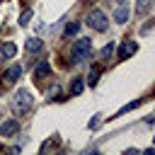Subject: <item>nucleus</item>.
Wrapping results in <instances>:
<instances>
[{
    "label": "nucleus",
    "mask_w": 155,
    "mask_h": 155,
    "mask_svg": "<svg viewBox=\"0 0 155 155\" xmlns=\"http://www.w3.org/2000/svg\"><path fill=\"white\" fill-rule=\"evenodd\" d=\"M31 104H34V97H31L29 90H19V92L12 97V111H15V114H27V111L31 109Z\"/></svg>",
    "instance_id": "nucleus-1"
},
{
    "label": "nucleus",
    "mask_w": 155,
    "mask_h": 155,
    "mask_svg": "<svg viewBox=\"0 0 155 155\" xmlns=\"http://www.w3.org/2000/svg\"><path fill=\"white\" fill-rule=\"evenodd\" d=\"M85 22H87V27H92V29H97V31H107V27H109V19H107V15H104L99 7H92V10L87 12Z\"/></svg>",
    "instance_id": "nucleus-2"
},
{
    "label": "nucleus",
    "mask_w": 155,
    "mask_h": 155,
    "mask_svg": "<svg viewBox=\"0 0 155 155\" xmlns=\"http://www.w3.org/2000/svg\"><path fill=\"white\" fill-rule=\"evenodd\" d=\"M90 53H92V41H90V39L82 36V39H78V41L73 44V61H75V63L87 61Z\"/></svg>",
    "instance_id": "nucleus-3"
},
{
    "label": "nucleus",
    "mask_w": 155,
    "mask_h": 155,
    "mask_svg": "<svg viewBox=\"0 0 155 155\" xmlns=\"http://www.w3.org/2000/svg\"><path fill=\"white\" fill-rule=\"evenodd\" d=\"M136 51H138V44H136V41H124V44L119 46L116 56H119V61H126V58H131Z\"/></svg>",
    "instance_id": "nucleus-4"
},
{
    "label": "nucleus",
    "mask_w": 155,
    "mask_h": 155,
    "mask_svg": "<svg viewBox=\"0 0 155 155\" xmlns=\"http://www.w3.org/2000/svg\"><path fill=\"white\" fill-rule=\"evenodd\" d=\"M17 131H19V121H17V119H7V121L0 124V136H5V138L15 136Z\"/></svg>",
    "instance_id": "nucleus-5"
},
{
    "label": "nucleus",
    "mask_w": 155,
    "mask_h": 155,
    "mask_svg": "<svg viewBox=\"0 0 155 155\" xmlns=\"http://www.w3.org/2000/svg\"><path fill=\"white\" fill-rule=\"evenodd\" d=\"M19 75H22V65L19 63H15V65H10L7 70H5V85H15L17 80H19Z\"/></svg>",
    "instance_id": "nucleus-6"
},
{
    "label": "nucleus",
    "mask_w": 155,
    "mask_h": 155,
    "mask_svg": "<svg viewBox=\"0 0 155 155\" xmlns=\"http://www.w3.org/2000/svg\"><path fill=\"white\" fill-rule=\"evenodd\" d=\"M48 75H51V63H48V61H41V63L34 68V80L41 82V80H46Z\"/></svg>",
    "instance_id": "nucleus-7"
},
{
    "label": "nucleus",
    "mask_w": 155,
    "mask_h": 155,
    "mask_svg": "<svg viewBox=\"0 0 155 155\" xmlns=\"http://www.w3.org/2000/svg\"><path fill=\"white\" fill-rule=\"evenodd\" d=\"M114 19H116V24H126L128 22V7H126V2H119V7L114 10Z\"/></svg>",
    "instance_id": "nucleus-8"
},
{
    "label": "nucleus",
    "mask_w": 155,
    "mask_h": 155,
    "mask_svg": "<svg viewBox=\"0 0 155 155\" xmlns=\"http://www.w3.org/2000/svg\"><path fill=\"white\" fill-rule=\"evenodd\" d=\"M58 145H61V138H58V136H53V138L44 140V145H41L39 150H41V155H46V153H51V150H58Z\"/></svg>",
    "instance_id": "nucleus-9"
},
{
    "label": "nucleus",
    "mask_w": 155,
    "mask_h": 155,
    "mask_svg": "<svg viewBox=\"0 0 155 155\" xmlns=\"http://www.w3.org/2000/svg\"><path fill=\"white\" fill-rule=\"evenodd\" d=\"M15 53H17V46L12 41H5L0 46V58H15Z\"/></svg>",
    "instance_id": "nucleus-10"
},
{
    "label": "nucleus",
    "mask_w": 155,
    "mask_h": 155,
    "mask_svg": "<svg viewBox=\"0 0 155 155\" xmlns=\"http://www.w3.org/2000/svg\"><path fill=\"white\" fill-rule=\"evenodd\" d=\"M99 75H102V68H99V65H92V68H90V73H87V80H85V85L94 87V85H97V80H99Z\"/></svg>",
    "instance_id": "nucleus-11"
},
{
    "label": "nucleus",
    "mask_w": 155,
    "mask_h": 155,
    "mask_svg": "<svg viewBox=\"0 0 155 155\" xmlns=\"http://www.w3.org/2000/svg\"><path fill=\"white\" fill-rule=\"evenodd\" d=\"M85 90V80L78 75V78H73V82H70V97H78L80 92Z\"/></svg>",
    "instance_id": "nucleus-12"
},
{
    "label": "nucleus",
    "mask_w": 155,
    "mask_h": 155,
    "mask_svg": "<svg viewBox=\"0 0 155 155\" xmlns=\"http://www.w3.org/2000/svg\"><path fill=\"white\" fill-rule=\"evenodd\" d=\"M150 7H153V0H138V2H136V17L148 15V12H150Z\"/></svg>",
    "instance_id": "nucleus-13"
},
{
    "label": "nucleus",
    "mask_w": 155,
    "mask_h": 155,
    "mask_svg": "<svg viewBox=\"0 0 155 155\" xmlns=\"http://www.w3.org/2000/svg\"><path fill=\"white\" fill-rule=\"evenodd\" d=\"M41 46H44V44H41V39H34V36H31V39H27V51H29V53H39V51H41Z\"/></svg>",
    "instance_id": "nucleus-14"
},
{
    "label": "nucleus",
    "mask_w": 155,
    "mask_h": 155,
    "mask_svg": "<svg viewBox=\"0 0 155 155\" xmlns=\"http://www.w3.org/2000/svg\"><path fill=\"white\" fill-rule=\"evenodd\" d=\"M114 46H116V44H114V41H109V44H107V46H104V48L99 51V58H102L104 63H107V61H111V53H114Z\"/></svg>",
    "instance_id": "nucleus-15"
},
{
    "label": "nucleus",
    "mask_w": 155,
    "mask_h": 155,
    "mask_svg": "<svg viewBox=\"0 0 155 155\" xmlns=\"http://www.w3.org/2000/svg\"><path fill=\"white\" fill-rule=\"evenodd\" d=\"M78 29H80V24H78V22H70V24L63 29V34H65V36H75V34H78Z\"/></svg>",
    "instance_id": "nucleus-16"
},
{
    "label": "nucleus",
    "mask_w": 155,
    "mask_h": 155,
    "mask_svg": "<svg viewBox=\"0 0 155 155\" xmlns=\"http://www.w3.org/2000/svg\"><path fill=\"white\" fill-rule=\"evenodd\" d=\"M140 102H143V99H136V102H128L126 107H121V109L116 111V116H121V114H126V111H131V109H136V107H138Z\"/></svg>",
    "instance_id": "nucleus-17"
},
{
    "label": "nucleus",
    "mask_w": 155,
    "mask_h": 155,
    "mask_svg": "<svg viewBox=\"0 0 155 155\" xmlns=\"http://www.w3.org/2000/svg\"><path fill=\"white\" fill-rule=\"evenodd\" d=\"M31 15H34L31 10H24V12L19 15V27H27V24H29V19H31Z\"/></svg>",
    "instance_id": "nucleus-18"
},
{
    "label": "nucleus",
    "mask_w": 155,
    "mask_h": 155,
    "mask_svg": "<svg viewBox=\"0 0 155 155\" xmlns=\"http://www.w3.org/2000/svg\"><path fill=\"white\" fill-rule=\"evenodd\" d=\"M150 29H153V19H150V22H148V24H145V27H143V29H140V34H148V31H150Z\"/></svg>",
    "instance_id": "nucleus-19"
},
{
    "label": "nucleus",
    "mask_w": 155,
    "mask_h": 155,
    "mask_svg": "<svg viewBox=\"0 0 155 155\" xmlns=\"http://www.w3.org/2000/svg\"><path fill=\"white\" fill-rule=\"evenodd\" d=\"M94 126H99V114H97V116L90 121V128H94Z\"/></svg>",
    "instance_id": "nucleus-20"
},
{
    "label": "nucleus",
    "mask_w": 155,
    "mask_h": 155,
    "mask_svg": "<svg viewBox=\"0 0 155 155\" xmlns=\"http://www.w3.org/2000/svg\"><path fill=\"white\" fill-rule=\"evenodd\" d=\"M82 2H87V5H92V2H97V0H82Z\"/></svg>",
    "instance_id": "nucleus-21"
},
{
    "label": "nucleus",
    "mask_w": 155,
    "mask_h": 155,
    "mask_svg": "<svg viewBox=\"0 0 155 155\" xmlns=\"http://www.w3.org/2000/svg\"><path fill=\"white\" fill-rule=\"evenodd\" d=\"M116 2H126V0H116Z\"/></svg>",
    "instance_id": "nucleus-22"
},
{
    "label": "nucleus",
    "mask_w": 155,
    "mask_h": 155,
    "mask_svg": "<svg viewBox=\"0 0 155 155\" xmlns=\"http://www.w3.org/2000/svg\"><path fill=\"white\" fill-rule=\"evenodd\" d=\"M0 116H2V114H0Z\"/></svg>",
    "instance_id": "nucleus-23"
}]
</instances>
